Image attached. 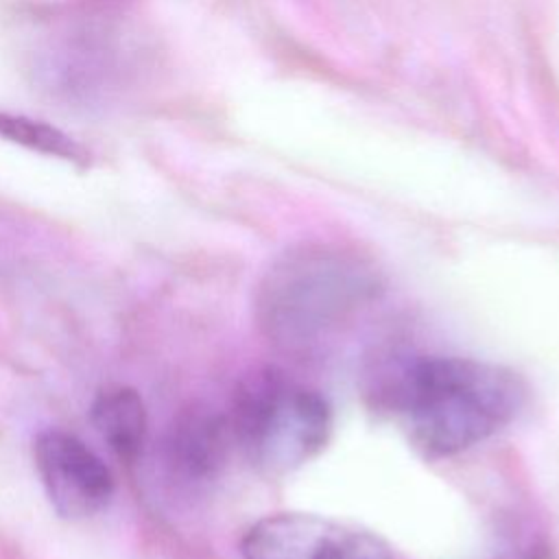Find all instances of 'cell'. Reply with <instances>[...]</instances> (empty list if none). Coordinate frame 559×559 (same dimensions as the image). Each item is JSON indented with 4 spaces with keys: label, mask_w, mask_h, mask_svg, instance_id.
Instances as JSON below:
<instances>
[{
    "label": "cell",
    "mask_w": 559,
    "mask_h": 559,
    "mask_svg": "<svg viewBox=\"0 0 559 559\" xmlns=\"http://www.w3.org/2000/svg\"><path fill=\"white\" fill-rule=\"evenodd\" d=\"M384 397L428 459L474 448L513 421L524 384L511 369L463 356H415L386 380Z\"/></svg>",
    "instance_id": "obj_1"
},
{
    "label": "cell",
    "mask_w": 559,
    "mask_h": 559,
    "mask_svg": "<svg viewBox=\"0 0 559 559\" xmlns=\"http://www.w3.org/2000/svg\"><path fill=\"white\" fill-rule=\"evenodd\" d=\"M380 290L378 269L358 251L304 242L284 251L260 280L255 319L275 347L301 354L349 328Z\"/></svg>",
    "instance_id": "obj_2"
},
{
    "label": "cell",
    "mask_w": 559,
    "mask_h": 559,
    "mask_svg": "<svg viewBox=\"0 0 559 559\" xmlns=\"http://www.w3.org/2000/svg\"><path fill=\"white\" fill-rule=\"evenodd\" d=\"M231 437L264 474H288L330 441L332 408L312 386L277 367L242 376L227 415Z\"/></svg>",
    "instance_id": "obj_3"
},
{
    "label": "cell",
    "mask_w": 559,
    "mask_h": 559,
    "mask_svg": "<svg viewBox=\"0 0 559 559\" xmlns=\"http://www.w3.org/2000/svg\"><path fill=\"white\" fill-rule=\"evenodd\" d=\"M242 559H393L376 533L314 513H273L240 542Z\"/></svg>",
    "instance_id": "obj_4"
},
{
    "label": "cell",
    "mask_w": 559,
    "mask_h": 559,
    "mask_svg": "<svg viewBox=\"0 0 559 559\" xmlns=\"http://www.w3.org/2000/svg\"><path fill=\"white\" fill-rule=\"evenodd\" d=\"M35 467L46 493L63 518H90L100 511L111 493L114 478L105 463L74 435L44 430L35 439Z\"/></svg>",
    "instance_id": "obj_5"
},
{
    "label": "cell",
    "mask_w": 559,
    "mask_h": 559,
    "mask_svg": "<svg viewBox=\"0 0 559 559\" xmlns=\"http://www.w3.org/2000/svg\"><path fill=\"white\" fill-rule=\"evenodd\" d=\"M231 441L227 417L205 406H190L168 428L164 463L173 478L186 485H201L221 472Z\"/></svg>",
    "instance_id": "obj_6"
},
{
    "label": "cell",
    "mask_w": 559,
    "mask_h": 559,
    "mask_svg": "<svg viewBox=\"0 0 559 559\" xmlns=\"http://www.w3.org/2000/svg\"><path fill=\"white\" fill-rule=\"evenodd\" d=\"M92 421L107 445L124 461H133L146 437V408L138 391L107 386L92 404Z\"/></svg>",
    "instance_id": "obj_7"
},
{
    "label": "cell",
    "mask_w": 559,
    "mask_h": 559,
    "mask_svg": "<svg viewBox=\"0 0 559 559\" xmlns=\"http://www.w3.org/2000/svg\"><path fill=\"white\" fill-rule=\"evenodd\" d=\"M0 138L7 142L20 144L28 151L59 157V159H66L72 164L87 162L85 148L72 135L63 133L61 129H57L44 120H35V118H28L22 114L0 111Z\"/></svg>",
    "instance_id": "obj_8"
}]
</instances>
